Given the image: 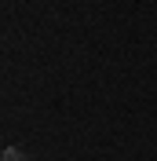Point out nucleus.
Instances as JSON below:
<instances>
[{"label":"nucleus","mask_w":157,"mask_h":161,"mask_svg":"<svg viewBox=\"0 0 157 161\" xmlns=\"http://www.w3.org/2000/svg\"><path fill=\"white\" fill-rule=\"evenodd\" d=\"M0 161H26V154H22L19 147H8V150L0 154Z\"/></svg>","instance_id":"obj_1"}]
</instances>
